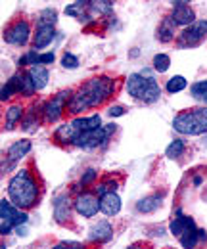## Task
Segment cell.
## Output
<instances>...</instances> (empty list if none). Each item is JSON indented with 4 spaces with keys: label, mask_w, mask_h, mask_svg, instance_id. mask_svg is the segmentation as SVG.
<instances>
[{
    "label": "cell",
    "mask_w": 207,
    "mask_h": 249,
    "mask_svg": "<svg viewBox=\"0 0 207 249\" xmlns=\"http://www.w3.org/2000/svg\"><path fill=\"white\" fill-rule=\"evenodd\" d=\"M115 90V83L108 77H98V79H90L89 83H85L77 92L69 98V113H79L85 111L89 107H94L98 104H102L104 100H108L112 92Z\"/></svg>",
    "instance_id": "1"
},
{
    "label": "cell",
    "mask_w": 207,
    "mask_h": 249,
    "mask_svg": "<svg viewBox=\"0 0 207 249\" xmlns=\"http://www.w3.org/2000/svg\"><path fill=\"white\" fill-rule=\"evenodd\" d=\"M10 199L16 207L19 209H29L37 203L38 197V188L35 178L29 175V171H19L8 184Z\"/></svg>",
    "instance_id": "2"
},
{
    "label": "cell",
    "mask_w": 207,
    "mask_h": 249,
    "mask_svg": "<svg viewBox=\"0 0 207 249\" xmlns=\"http://www.w3.org/2000/svg\"><path fill=\"white\" fill-rule=\"evenodd\" d=\"M127 90H129V94L134 100L144 102V104H153L161 96V89L155 83V79L144 75V73H132V75H129V79H127Z\"/></svg>",
    "instance_id": "3"
},
{
    "label": "cell",
    "mask_w": 207,
    "mask_h": 249,
    "mask_svg": "<svg viewBox=\"0 0 207 249\" xmlns=\"http://www.w3.org/2000/svg\"><path fill=\"white\" fill-rule=\"evenodd\" d=\"M175 130L188 136H200L207 132V107H194L178 113L173 121Z\"/></svg>",
    "instance_id": "4"
},
{
    "label": "cell",
    "mask_w": 207,
    "mask_h": 249,
    "mask_svg": "<svg viewBox=\"0 0 207 249\" xmlns=\"http://www.w3.org/2000/svg\"><path fill=\"white\" fill-rule=\"evenodd\" d=\"M27 218H29L27 213L21 211L19 207H16L12 201H6V199L0 201V232H2V236L10 234V230L14 226L25 224Z\"/></svg>",
    "instance_id": "5"
},
{
    "label": "cell",
    "mask_w": 207,
    "mask_h": 249,
    "mask_svg": "<svg viewBox=\"0 0 207 249\" xmlns=\"http://www.w3.org/2000/svg\"><path fill=\"white\" fill-rule=\"evenodd\" d=\"M115 126L117 124H106V126H100V128H94L89 132H81L73 144L79 146V148H85V150H92V148H98L102 146L104 142H108V138L112 136V132H115Z\"/></svg>",
    "instance_id": "6"
},
{
    "label": "cell",
    "mask_w": 207,
    "mask_h": 249,
    "mask_svg": "<svg viewBox=\"0 0 207 249\" xmlns=\"http://www.w3.org/2000/svg\"><path fill=\"white\" fill-rule=\"evenodd\" d=\"M207 38V19L194 21L192 25L184 27V31L178 35V46L180 48H194L200 46Z\"/></svg>",
    "instance_id": "7"
},
{
    "label": "cell",
    "mask_w": 207,
    "mask_h": 249,
    "mask_svg": "<svg viewBox=\"0 0 207 249\" xmlns=\"http://www.w3.org/2000/svg\"><path fill=\"white\" fill-rule=\"evenodd\" d=\"M31 36V29L27 21H16L12 27H8L4 31V42L8 44H16V46H23L27 44Z\"/></svg>",
    "instance_id": "8"
},
{
    "label": "cell",
    "mask_w": 207,
    "mask_h": 249,
    "mask_svg": "<svg viewBox=\"0 0 207 249\" xmlns=\"http://www.w3.org/2000/svg\"><path fill=\"white\" fill-rule=\"evenodd\" d=\"M73 205H75V211L79 215H83L85 218H92L100 211V201H98V197L94 194H81L75 199Z\"/></svg>",
    "instance_id": "9"
},
{
    "label": "cell",
    "mask_w": 207,
    "mask_h": 249,
    "mask_svg": "<svg viewBox=\"0 0 207 249\" xmlns=\"http://www.w3.org/2000/svg\"><path fill=\"white\" fill-rule=\"evenodd\" d=\"M173 4H175V8H173L169 19H171L175 25H184V27H188V25H192V23L196 21V14H194V10L188 6V2H173Z\"/></svg>",
    "instance_id": "10"
},
{
    "label": "cell",
    "mask_w": 207,
    "mask_h": 249,
    "mask_svg": "<svg viewBox=\"0 0 207 249\" xmlns=\"http://www.w3.org/2000/svg\"><path fill=\"white\" fill-rule=\"evenodd\" d=\"M67 98H69V92H67V90H63V92L56 94V96H54V98L44 106V117H46V121H48V123L58 121L59 115L63 113V107H65Z\"/></svg>",
    "instance_id": "11"
},
{
    "label": "cell",
    "mask_w": 207,
    "mask_h": 249,
    "mask_svg": "<svg viewBox=\"0 0 207 249\" xmlns=\"http://www.w3.org/2000/svg\"><path fill=\"white\" fill-rule=\"evenodd\" d=\"M100 211L106 213L108 217H113L121 211V199L115 192H108L100 197Z\"/></svg>",
    "instance_id": "12"
},
{
    "label": "cell",
    "mask_w": 207,
    "mask_h": 249,
    "mask_svg": "<svg viewBox=\"0 0 207 249\" xmlns=\"http://www.w3.org/2000/svg\"><path fill=\"white\" fill-rule=\"evenodd\" d=\"M112 236H113V230H112L108 220L96 222L89 232V238L92 242H108V240H112Z\"/></svg>",
    "instance_id": "13"
},
{
    "label": "cell",
    "mask_w": 207,
    "mask_h": 249,
    "mask_svg": "<svg viewBox=\"0 0 207 249\" xmlns=\"http://www.w3.org/2000/svg\"><path fill=\"white\" fill-rule=\"evenodd\" d=\"M56 36V31L52 25H38V29L35 33V38H33V44H35V50L37 48H44L48 46Z\"/></svg>",
    "instance_id": "14"
},
{
    "label": "cell",
    "mask_w": 207,
    "mask_h": 249,
    "mask_svg": "<svg viewBox=\"0 0 207 249\" xmlns=\"http://www.w3.org/2000/svg\"><path fill=\"white\" fill-rule=\"evenodd\" d=\"M29 152H31L29 140H18V142H14V144L10 146V150H8V157H6V159H10V169L14 167V163H16L18 159L27 156Z\"/></svg>",
    "instance_id": "15"
},
{
    "label": "cell",
    "mask_w": 207,
    "mask_h": 249,
    "mask_svg": "<svg viewBox=\"0 0 207 249\" xmlns=\"http://www.w3.org/2000/svg\"><path fill=\"white\" fill-rule=\"evenodd\" d=\"M31 77V83L35 87V90H42L48 85V69L42 65H33L27 73Z\"/></svg>",
    "instance_id": "16"
},
{
    "label": "cell",
    "mask_w": 207,
    "mask_h": 249,
    "mask_svg": "<svg viewBox=\"0 0 207 249\" xmlns=\"http://www.w3.org/2000/svg\"><path fill=\"white\" fill-rule=\"evenodd\" d=\"M178 218H175L171 224H169V230H171V234L173 236H177V238H180L184 232H188L190 228H196V224H194V220L190 217H182L180 215V211L177 213Z\"/></svg>",
    "instance_id": "17"
},
{
    "label": "cell",
    "mask_w": 207,
    "mask_h": 249,
    "mask_svg": "<svg viewBox=\"0 0 207 249\" xmlns=\"http://www.w3.org/2000/svg\"><path fill=\"white\" fill-rule=\"evenodd\" d=\"M71 124H73L75 130L81 134V132H89V130H94V128H100V126H102V117H100V115L81 117V119H75Z\"/></svg>",
    "instance_id": "18"
},
{
    "label": "cell",
    "mask_w": 207,
    "mask_h": 249,
    "mask_svg": "<svg viewBox=\"0 0 207 249\" xmlns=\"http://www.w3.org/2000/svg\"><path fill=\"white\" fill-rule=\"evenodd\" d=\"M54 218L58 222H65L69 218V199H67V196H58L54 199Z\"/></svg>",
    "instance_id": "19"
},
{
    "label": "cell",
    "mask_w": 207,
    "mask_h": 249,
    "mask_svg": "<svg viewBox=\"0 0 207 249\" xmlns=\"http://www.w3.org/2000/svg\"><path fill=\"white\" fill-rule=\"evenodd\" d=\"M159 207H161V197L159 196H148V197H144L136 203V209L140 213H153Z\"/></svg>",
    "instance_id": "20"
},
{
    "label": "cell",
    "mask_w": 207,
    "mask_h": 249,
    "mask_svg": "<svg viewBox=\"0 0 207 249\" xmlns=\"http://www.w3.org/2000/svg\"><path fill=\"white\" fill-rule=\"evenodd\" d=\"M175 23L171 21V19H163V23L159 25V29H157V38L161 40V42H169V40H173L175 38Z\"/></svg>",
    "instance_id": "21"
},
{
    "label": "cell",
    "mask_w": 207,
    "mask_h": 249,
    "mask_svg": "<svg viewBox=\"0 0 207 249\" xmlns=\"http://www.w3.org/2000/svg\"><path fill=\"white\" fill-rule=\"evenodd\" d=\"M200 236H202V232L198 228H190L188 232H184L180 236V246L184 249H194L196 244H198V240H200Z\"/></svg>",
    "instance_id": "22"
},
{
    "label": "cell",
    "mask_w": 207,
    "mask_h": 249,
    "mask_svg": "<svg viewBox=\"0 0 207 249\" xmlns=\"http://www.w3.org/2000/svg\"><path fill=\"white\" fill-rule=\"evenodd\" d=\"M77 136H79V132L75 130V126L71 123L61 124L58 130H56V138H58L59 142H73Z\"/></svg>",
    "instance_id": "23"
},
{
    "label": "cell",
    "mask_w": 207,
    "mask_h": 249,
    "mask_svg": "<svg viewBox=\"0 0 207 249\" xmlns=\"http://www.w3.org/2000/svg\"><path fill=\"white\" fill-rule=\"evenodd\" d=\"M21 115H23L21 106H12V107L6 111V128H12L18 121H21Z\"/></svg>",
    "instance_id": "24"
},
{
    "label": "cell",
    "mask_w": 207,
    "mask_h": 249,
    "mask_svg": "<svg viewBox=\"0 0 207 249\" xmlns=\"http://www.w3.org/2000/svg\"><path fill=\"white\" fill-rule=\"evenodd\" d=\"M186 79L182 77V75H175V77H171L169 81H167V92L175 94V92H182L184 89H186Z\"/></svg>",
    "instance_id": "25"
},
{
    "label": "cell",
    "mask_w": 207,
    "mask_h": 249,
    "mask_svg": "<svg viewBox=\"0 0 207 249\" xmlns=\"http://www.w3.org/2000/svg\"><path fill=\"white\" fill-rule=\"evenodd\" d=\"M184 150H186V146H184L182 140H173L169 144V148L165 150V156L169 157V159H177V157H180L184 154Z\"/></svg>",
    "instance_id": "26"
},
{
    "label": "cell",
    "mask_w": 207,
    "mask_h": 249,
    "mask_svg": "<svg viewBox=\"0 0 207 249\" xmlns=\"http://www.w3.org/2000/svg\"><path fill=\"white\" fill-rule=\"evenodd\" d=\"M190 94H192V98L194 100H206L207 96V81H200V83H194L192 87H190Z\"/></svg>",
    "instance_id": "27"
},
{
    "label": "cell",
    "mask_w": 207,
    "mask_h": 249,
    "mask_svg": "<svg viewBox=\"0 0 207 249\" xmlns=\"http://www.w3.org/2000/svg\"><path fill=\"white\" fill-rule=\"evenodd\" d=\"M56 19H58V14H56V10H52V8H46V10H42V12H40V19H38V25H52V27H54Z\"/></svg>",
    "instance_id": "28"
},
{
    "label": "cell",
    "mask_w": 207,
    "mask_h": 249,
    "mask_svg": "<svg viewBox=\"0 0 207 249\" xmlns=\"http://www.w3.org/2000/svg\"><path fill=\"white\" fill-rule=\"evenodd\" d=\"M169 65H171V58H169L167 54H157V56L153 58V69H155L157 73H165V71L169 69Z\"/></svg>",
    "instance_id": "29"
},
{
    "label": "cell",
    "mask_w": 207,
    "mask_h": 249,
    "mask_svg": "<svg viewBox=\"0 0 207 249\" xmlns=\"http://www.w3.org/2000/svg\"><path fill=\"white\" fill-rule=\"evenodd\" d=\"M38 58H40V54H37V50H31V52H27L21 60H19V65H38Z\"/></svg>",
    "instance_id": "30"
},
{
    "label": "cell",
    "mask_w": 207,
    "mask_h": 249,
    "mask_svg": "<svg viewBox=\"0 0 207 249\" xmlns=\"http://www.w3.org/2000/svg\"><path fill=\"white\" fill-rule=\"evenodd\" d=\"M61 65H63L65 69H77V67H79V60H77L73 54L65 52L63 58H61Z\"/></svg>",
    "instance_id": "31"
},
{
    "label": "cell",
    "mask_w": 207,
    "mask_h": 249,
    "mask_svg": "<svg viewBox=\"0 0 207 249\" xmlns=\"http://www.w3.org/2000/svg\"><path fill=\"white\" fill-rule=\"evenodd\" d=\"M54 249H85L83 244H77V242H61Z\"/></svg>",
    "instance_id": "32"
},
{
    "label": "cell",
    "mask_w": 207,
    "mask_h": 249,
    "mask_svg": "<svg viewBox=\"0 0 207 249\" xmlns=\"http://www.w3.org/2000/svg\"><path fill=\"white\" fill-rule=\"evenodd\" d=\"M96 177H98V173H96L94 169H89V171H87V175L81 178V184H83V186H87V184H90V182H92Z\"/></svg>",
    "instance_id": "33"
},
{
    "label": "cell",
    "mask_w": 207,
    "mask_h": 249,
    "mask_svg": "<svg viewBox=\"0 0 207 249\" xmlns=\"http://www.w3.org/2000/svg\"><path fill=\"white\" fill-rule=\"evenodd\" d=\"M52 62H54V52L40 54V58H38V65H42V63H52Z\"/></svg>",
    "instance_id": "34"
},
{
    "label": "cell",
    "mask_w": 207,
    "mask_h": 249,
    "mask_svg": "<svg viewBox=\"0 0 207 249\" xmlns=\"http://www.w3.org/2000/svg\"><path fill=\"white\" fill-rule=\"evenodd\" d=\"M112 117H119V115H123L125 113V109L121 107V106H113V107H110V111H108Z\"/></svg>",
    "instance_id": "35"
},
{
    "label": "cell",
    "mask_w": 207,
    "mask_h": 249,
    "mask_svg": "<svg viewBox=\"0 0 207 249\" xmlns=\"http://www.w3.org/2000/svg\"><path fill=\"white\" fill-rule=\"evenodd\" d=\"M194 184H196V186H200V184H202V178H200V177H196V178H194Z\"/></svg>",
    "instance_id": "36"
},
{
    "label": "cell",
    "mask_w": 207,
    "mask_h": 249,
    "mask_svg": "<svg viewBox=\"0 0 207 249\" xmlns=\"http://www.w3.org/2000/svg\"><path fill=\"white\" fill-rule=\"evenodd\" d=\"M127 249H142V248H140L138 244H134V246H129V248H127Z\"/></svg>",
    "instance_id": "37"
},
{
    "label": "cell",
    "mask_w": 207,
    "mask_h": 249,
    "mask_svg": "<svg viewBox=\"0 0 207 249\" xmlns=\"http://www.w3.org/2000/svg\"><path fill=\"white\" fill-rule=\"evenodd\" d=\"M204 104H207V96H206V100H204Z\"/></svg>",
    "instance_id": "38"
}]
</instances>
